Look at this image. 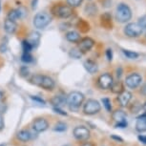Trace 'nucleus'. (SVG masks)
Wrapping results in <instances>:
<instances>
[{
  "mask_svg": "<svg viewBox=\"0 0 146 146\" xmlns=\"http://www.w3.org/2000/svg\"><path fill=\"white\" fill-rule=\"evenodd\" d=\"M31 82L33 84L36 85L38 87H41L46 91H52L56 87L54 80L48 76H41L35 75L31 78Z\"/></svg>",
  "mask_w": 146,
  "mask_h": 146,
  "instance_id": "f257e3e1",
  "label": "nucleus"
},
{
  "mask_svg": "<svg viewBox=\"0 0 146 146\" xmlns=\"http://www.w3.org/2000/svg\"><path fill=\"white\" fill-rule=\"evenodd\" d=\"M132 18V10L125 3H119L115 11V19L119 23H126Z\"/></svg>",
  "mask_w": 146,
  "mask_h": 146,
  "instance_id": "f03ea898",
  "label": "nucleus"
},
{
  "mask_svg": "<svg viewBox=\"0 0 146 146\" xmlns=\"http://www.w3.org/2000/svg\"><path fill=\"white\" fill-rule=\"evenodd\" d=\"M84 98L85 96L82 93L78 92V91H74L66 96V103L68 104L71 109L76 110L82 105Z\"/></svg>",
  "mask_w": 146,
  "mask_h": 146,
  "instance_id": "7ed1b4c3",
  "label": "nucleus"
},
{
  "mask_svg": "<svg viewBox=\"0 0 146 146\" xmlns=\"http://www.w3.org/2000/svg\"><path fill=\"white\" fill-rule=\"evenodd\" d=\"M52 17L47 13H38L34 17V25L37 29H44L51 23Z\"/></svg>",
  "mask_w": 146,
  "mask_h": 146,
  "instance_id": "20e7f679",
  "label": "nucleus"
},
{
  "mask_svg": "<svg viewBox=\"0 0 146 146\" xmlns=\"http://www.w3.org/2000/svg\"><path fill=\"white\" fill-rule=\"evenodd\" d=\"M100 109H101L100 103L98 102V100H92V98H91V100H88L83 106L84 114L89 115L98 114V113L100 111Z\"/></svg>",
  "mask_w": 146,
  "mask_h": 146,
  "instance_id": "39448f33",
  "label": "nucleus"
},
{
  "mask_svg": "<svg viewBox=\"0 0 146 146\" xmlns=\"http://www.w3.org/2000/svg\"><path fill=\"white\" fill-rule=\"evenodd\" d=\"M123 31L128 37H139L143 33L142 28L137 23H128Z\"/></svg>",
  "mask_w": 146,
  "mask_h": 146,
  "instance_id": "423d86ee",
  "label": "nucleus"
},
{
  "mask_svg": "<svg viewBox=\"0 0 146 146\" xmlns=\"http://www.w3.org/2000/svg\"><path fill=\"white\" fill-rule=\"evenodd\" d=\"M142 78L139 74L137 73H132L130 74L125 79V85L130 89H136L141 84Z\"/></svg>",
  "mask_w": 146,
  "mask_h": 146,
  "instance_id": "0eeeda50",
  "label": "nucleus"
},
{
  "mask_svg": "<svg viewBox=\"0 0 146 146\" xmlns=\"http://www.w3.org/2000/svg\"><path fill=\"white\" fill-rule=\"evenodd\" d=\"M114 83V79H113V76L108 73L102 74L98 79V84L100 88L103 90H108L111 89L112 85Z\"/></svg>",
  "mask_w": 146,
  "mask_h": 146,
  "instance_id": "6e6552de",
  "label": "nucleus"
},
{
  "mask_svg": "<svg viewBox=\"0 0 146 146\" xmlns=\"http://www.w3.org/2000/svg\"><path fill=\"white\" fill-rule=\"evenodd\" d=\"M74 137L78 140L85 141L90 137V131L85 126H78L74 129Z\"/></svg>",
  "mask_w": 146,
  "mask_h": 146,
  "instance_id": "1a4fd4ad",
  "label": "nucleus"
},
{
  "mask_svg": "<svg viewBox=\"0 0 146 146\" xmlns=\"http://www.w3.org/2000/svg\"><path fill=\"white\" fill-rule=\"evenodd\" d=\"M73 10L70 6H66V5H60L56 6L54 9V13L58 17L61 18H68L73 15Z\"/></svg>",
  "mask_w": 146,
  "mask_h": 146,
  "instance_id": "9d476101",
  "label": "nucleus"
},
{
  "mask_svg": "<svg viewBox=\"0 0 146 146\" xmlns=\"http://www.w3.org/2000/svg\"><path fill=\"white\" fill-rule=\"evenodd\" d=\"M32 127L34 129V131L36 132V133H42V132H45L49 128V122L45 118L38 117L34 120Z\"/></svg>",
  "mask_w": 146,
  "mask_h": 146,
  "instance_id": "9b49d317",
  "label": "nucleus"
},
{
  "mask_svg": "<svg viewBox=\"0 0 146 146\" xmlns=\"http://www.w3.org/2000/svg\"><path fill=\"white\" fill-rule=\"evenodd\" d=\"M95 45V41H94L91 37H84L80 39L78 42V49L82 54L87 53Z\"/></svg>",
  "mask_w": 146,
  "mask_h": 146,
  "instance_id": "f8f14e48",
  "label": "nucleus"
},
{
  "mask_svg": "<svg viewBox=\"0 0 146 146\" xmlns=\"http://www.w3.org/2000/svg\"><path fill=\"white\" fill-rule=\"evenodd\" d=\"M132 93L129 92V91H122L120 94H118L117 96V101L119 103V105L121 107H126L129 104V102L132 100Z\"/></svg>",
  "mask_w": 146,
  "mask_h": 146,
  "instance_id": "ddd939ff",
  "label": "nucleus"
},
{
  "mask_svg": "<svg viewBox=\"0 0 146 146\" xmlns=\"http://www.w3.org/2000/svg\"><path fill=\"white\" fill-rule=\"evenodd\" d=\"M40 38H41V35L38 32H32L31 34L29 35L28 38H27V41L30 45L32 46V48H36V47L39 45V42H40Z\"/></svg>",
  "mask_w": 146,
  "mask_h": 146,
  "instance_id": "4468645a",
  "label": "nucleus"
},
{
  "mask_svg": "<svg viewBox=\"0 0 146 146\" xmlns=\"http://www.w3.org/2000/svg\"><path fill=\"white\" fill-rule=\"evenodd\" d=\"M136 130L137 132H145L146 131V113L140 115L139 117L137 118Z\"/></svg>",
  "mask_w": 146,
  "mask_h": 146,
  "instance_id": "2eb2a0df",
  "label": "nucleus"
},
{
  "mask_svg": "<svg viewBox=\"0 0 146 146\" xmlns=\"http://www.w3.org/2000/svg\"><path fill=\"white\" fill-rule=\"evenodd\" d=\"M112 117H113V119L115 121V123L127 121L126 120L127 115H126V113L124 111H122V110H115V111L112 114Z\"/></svg>",
  "mask_w": 146,
  "mask_h": 146,
  "instance_id": "dca6fc26",
  "label": "nucleus"
},
{
  "mask_svg": "<svg viewBox=\"0 0 146 146\" xmlns=\"http://www.w3.org/2000/svg\"><path fill=\"white\" fill-rule=\"evenodd\" d=\"M84 68L86 69V71L90 74H96L98 71V66L92 59H88L84 62Z\"/></svg>",
  "mask_w": 146,
  "mask_h": 146,
  "instance_id": "f3484780",
  "label": "nucleus"
},
{
  "mask_svg": "<svg viewBox=\"0 0 146 146\" xmlns=\"http://www.w3.org/2000/svg\"><path fill=\"white\" fill-rule=\"evenodd\" d=\"M4 29L8 34H10V35L15 34V32L16 31V29H17V24H16L15 21L10 20V19L7 18L4 22Z\"/></svg>",
  "mask_w": 146,
  "mask_h": 146,
  "instance_id": "a211bd4d",
  "label": "nucleus"
},
{
  "mask_svg": "<svg viewBox=\"0 0 146 146\" xmlns=\"http://www.w3.org/2000/svg\"><path fill=\"white\" fill-rule=\"evenodd\" d=\"M16 139L22 142H27L32 139V134L29 130L23 129V130H20L16 134Z\"/></svg>",
  "mask_w": 146,
  "mask_h": 146,
  "instance_id": "6ab92c4d",
  "label": "nucleus"
},
{
  "mask_svg": "<svg viewBox=\"0 0 146 146\" xmlns=\"http://www.w3.org/2000/svg\"><path fill=\"white\" fill-rule=\"evenodd\" d=\"M23 13H24L21 12V9H15V10L10 11L9 13H8L7 18L15 22L17 19H20V18L23 17Z\"/></svg>",
  "mask_w": 146,
  "mask_h": 146,
  "instance_id": "aec40b11",
  "label": "nucleus"
},
{
  "mask_svg": "<svg viewBox=\"0 0 146 146\" xmlns=\"http://www.w3.org/2000/svg\"><path fill=\"white\" fill-rule=\"evenodd\" d=\"M66 39L72 43H78L80 41V35L76 31H70L66 34Z\"/></svg>",
  "mask_w": 146,
  "mask_h": 146,
  "instance_id": "412c9836",
  "label": "nucleus"
},
{
  "mask_svg": "<svg viewBox=\"0 0 146 146\" xmlns=\"http://www.w3.org/2000/svg\"><path fill=\"white\" fill-rule=\"evenodd\" d=\"M66 102V98L63 96H56L51 100V103L56 107V108H59L60 106L63 105Z\"/></svg>",
  "mask_w": 146,
  "mask_h": 146,
  "instance_id": "4be33fe9",
  "label": "nucleus"
},
{
  "mask_svg": "<svg viewBox=\"0 0 146 146\" xmlns=\"http://www.w3.org/2000/svg\"><path fill=\"white\" fill-rule=\"evenodd\" d=\"M101 23L106 28H112V16L110 13H106L103 15H101Z\"/></svg>",
  "mask_w": 146,
  "mask_h": 146,
  "instance_id": "5701e85b",
  "label": "nucleus"
},
{
  "mask_svg": "<svg viewBox=\"0 0 146 146\" xmlns=\"http://www.w3.org/2000/svg\"><path fill=\"white\" fill-rule=\"evenodd\" d=\"M112 91L115 94H120L123 90V87H122V84H121L120 81H117V82H114L111 87Z\"/></svg>",
  "mask_w": 146,
  "mask_h": 146,
  "instance_id": "b1692460",
  "label": "nucleus"
},
{
  "mask_svg": "<svg viewBox=\"0 0 146 146\" xmlns=\"http://www.w3.org/2000/svg\"><path fill=\"white\" fill-rule=\"evenodd\" d=\"M122 52H123V54H124V56L129 59H137V57L139 56V54L137 53H136V52H134V51L122 50Z\"/></svg>",
  "mask_w": 146,
  "mask_h": 146,
  "instance_id": "393cba45",
  "label": "nucleus"
},
{
  "mask_svg": "<svg viewBox=\"0 0 146 146\" xmlns=\"http://www.w3.org/2000/svg\"><path fill=\"white\" fill-rule=\"evenodd\" d=\"M82 54L80 51H79L78 48H74L72 49L71 52H70V56L73 57V58H76V59H78L80 58V57L82 56Z\"/></svg>",
  "mask_w": 146,
  "mask_h": 146,
  "instance_id": "a878e982",
  "label": "nucleus"
},
{
  "mask_svg": "<svg viewBox=\"0 0 146 146\" xmlns=\"http://www.w3.org/2000/svg\"><path fill=\"white\" fill-rule=\"evenodd\" d=\"M66 129H67V125L64 122H61V121L56 123V125L54 127V130L56 132H64L66 131Z\"/></svg>",
  "mask_w": 146,
  "mask_h": 146,
  "instance_id": "bb28decb",
  "label": "nucleus"
},
{
  "mask_svg": "<svg viewBox=\"0 0 146 146\" xmlns=\"http://www.w3.org/2000/svg\"><path fill=\"white\" fill-rule=\"evenodd\" d=\"M102 103H103V106L104 108L106 109L107 112H112V105H111V100L107 98H102Z\"/></svg>",
  "mask_w": 146,
  "mask_h": 146,
  "instance_id": "cd10ccee",
  "label": "nucleus"
},
{
  "mask_svg": "<svg viewBox=\"0 0 146 146\" xmlns=\"http://www.w3.org/2000/svg\"><path fill=\"white\" fill-rule=\"evenodd\" d=\"M85 10H86L87 13H89V15H95L96 11H98L95 4H88L86 8H85Z\"/></svg>",
  "mask_w": 146,
  "mask_h": 146,
  "instance_id": "c85d7f7f",
  "label": "nucleus"
},
{
  "mask_svg": "<svg viewBox=\"0 0 146 146\" xmlns=\"http://www.w3.org/2000/svg\"><path fill=\"white\" fill-rule=\"evenodd\" d=\"M21 60L25 63H30L33 61V56L30 53H24L21 56Z\"/></svg>",
  "mask_w": 146,
  "mask_h": 146,
  "instance_id": "c756f323",
  "label": "nucleus"
},
{
  "mask_svg": "<svg viewBox=\"0 0 146 146\" xmlns=\"http://www.w3.org/2000/svg\"><path fill=\"white\" fill-rule=\"evenodd\" d=\"M137 24L141 27L142 30H146V15H141L137 20Z\"/></svg>",
  "mask_w": 146,
  "mask_h": 146,
  "instance_id": "7c9ffc66",
  "label": "nucleus"
},
{
  "mask_svg": "<svg viewBox=\"0 0 146 146\" xmlns=\"http://www.w3.org/2000/svg\"><path fill=\"white\" fill-rule=\"evenodd\" d=\"M22 48H23L24 53H30V52L33 50L32 46L28 43L27 40H24L23 42H22Z\"/></svg>",
  "mask_w": 146,
  "mask_h": 146,
  "instance_id": "2f4dec72",
  "label": "nucleus"
},
{
  "mask_svg": "<svg viewBox=\"0 0 146 146\" xmlns=\"http://www.w3.org/2000/svg\"><path fill=\"white\" fill-rule=\"evenodd\" d=\"M83 0H67V3L70 7H78L79 6Z\"/></svg>",
  "mask_w": 146,
  "mask_h": 146,
  "instance_id": "473e14b6",
  "label": "nucleus"
},
{
  "mask_svg": "<svg viewBox=\"0 0 146 146\" xmlns=\"http://www.w3.org/2000/svg\"><path fill=\"white\" fill-rule=\"evenodd\" d=\"M20 74L23 76H27L29 75V68L27 67V66H24V67H22L20 69Z\"/></svg>",
  "mask_w": 146,
  "mask_h": 146,
  "instance_id": "72a5a7b5",
  "label": "nucleus"
},
{
  "mask_svg": "<svg viewBox=\"0 0 146 146\" xmlns=\"http://www.w3.org/2000/svg\"><path fill=\"white\" fill-rule=\"evenodd\" d=\"M106 56H107V59L109 60V61H111L113 59V52L111 49H108V50L106 51Z\"/></svg>",
  "mask_w": 146,
  "mask_h": 146,
  "instance_id": "f704fd0d",
  "label": "nucleus"
},
{
  "mask_svg": "<svg viewBox=\"0 0 146 146\" xmlns=\"http://www.w3.org/2000/svg\"><path fill=\"white\" fill-rule=\"evenodd\" d=\"M128 123L127 121H124V122H119V123H115V127L117 128H125L127 127Z\"/></svg>",
  "mask_w": 146,
  "mask_h": 146,
  "instance_id": "c9c22d12",
  "label": "nucleus"
},
{
  "mask_svg": "<svg viewBox=\"0 0 146 146\" xmlns=\"http://www.w3.org/2000/svg\"><path fill=\"white\" fill-rule=\"evenodd\" d=\"M137 139L141 143L143 144H146V135H139V137H137Z\"/></svg>",
  "mask_w": 146,
  "mask_h": 146,
  "instance_id": "e433bc0d",
  "label": "nucleus"
},
{
  "mask_svg": "<svg viewBox=\"0 0 146 146\" xmlns=\"http://www.w3.org/2000/svg\"><path fill=\"white\" fill-rule=\"evenodd\" d=\"M4 128V119H3V117L2 115H0V131Z\"/></svg>",
  "mask_w": 146,
  "mask_h": 146,
  "instance_id": "4c0bfd02",
  "label": "nucleus"
},
{
  "mask_svg": "<svg viewBox=\"0 0 146 146\" xmlns=\"http://www.w3.org/2000/svg\"><path fill=\"white\" fill-rule=\"evenodd\" d=\"M121 75H122V68L119 67V68L117 69V76L118 78H120Z\"/></svg>",
  "mask_w": 146,
  "mask_h": 146,
  "instance_id": "58836bf2",
  "label": "nucleus"
},
{
  "mask_svg": "<svg viewBox=\"0 0 146 146\" xmlns=\"http://www.w3.org/2000/svg\"><path fill=\"white\" fill-rule=\"evenodd\" d=\"M5 111H6V106L0 103V115H2V113H5Z\"/></svg>",
  "mask_w": 146,
  "mask_h": 146,
  "instance_id": "ea45409f",
  "label": "nucleus"
},
{
  "mask_svg": "<svg viewBox=\"0 0 146 146\" xmlns=\"http://www.w3.org/2000/svg\"><path fill=\"white\" fill-rule=\"evenodd\" d=\"M141 93L143 94L144 96H146V83L143 85V87L141 88Z\"/></svg>",
  "mask_w": 146,
  "mask_h": 146,
  "instance_id": "a19ab883",
  "label": "nucleus"
},
{
  "mask_svg": "<svg viewBox=\"0 0 146 146\" xmlns=\"http://www.w3.org/2000/svg\"><path fill=\"white\" fill-rule=\"evenodd\" d=\"M112 137L113 139H117V140H119L120 142H123V139H121V137H115V136H112Z\"/></svg>",
  "mask_w": 146,
  "mask_h": 146,
  "instance_id": "79ce46f5",
  "label": "nucleus"
},
{
  "mask_svg": "<svg viewBox=\"0 0 146 146\" xmlns=\"http://www.w3.org/2000/svg\"><path fill=\"white\" fill-rule=\"evenodd\" d=\"M36 3H37V0H33V9L36 8Z\"/></svg>",
  "mask_w": 146,
  "mask_h": 146,
  "instance_id": "37998d69",
  "label": "nucleus"
},
{
  "mask_svg": "<svg viewBox=\"0 0 146 146\" xmlns=\"http://www.w3.org/2000/svg\"><path fill=\"white\" fill-rule=\"evenodd\" d=\"M80 146H94V145L91 142H85V143H83V144H81Z\"/></svg>",
  "mask_w": 146,
  "mask_h": 146,
  "instance_id": "c03bdc74",
  "label": "nucleus"
},
{
  "mask_svg": "<svg viewBox=\"0 0 146 146\" xmlns=\"http://www.w3.org/2000/svg\"><path fill=\"white\" fill-rule=\"evenodd\" d=\"M3 96H4V94H3V92H2L1 90H0V100L3 98Z\"/></svg>",
  "mask_w": 146,
  "mask_h": 146,
  "instance_id": "a18cd8bd",
  "label": "nucleus"
},
{
  "mask_svg": "<svg viewBox=\"0 0 146 146\" xmlns=\"http://www.w3.org/2000/svg\"><path fill=\"white\" fill-rule=\"evenodd\" d=\"M142 109L144 110V112L146 113V101L144 102V104H143V106H142Z\"/></svg>",
  "mask_w": 146,
  "mask_h": 146,
  "instance_id": "49530a36",
  "label": "nucleus"
},
{
  "mask_svg": "<svg viewBox=\"0 0 146 146\" xmlns=\"http://www.w3.org/2000/svg\"><path fill=\"white\" fill-rule=\"evenodd\" d=\"M65 146H69V145H65Z\"/></svg>",
  "mask_w": 146,
  "mask_h": 146,
  "instance_id": "de8ad7c7",
  "label": "nucleus"
}]
</instances>
